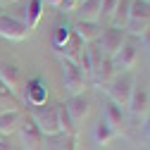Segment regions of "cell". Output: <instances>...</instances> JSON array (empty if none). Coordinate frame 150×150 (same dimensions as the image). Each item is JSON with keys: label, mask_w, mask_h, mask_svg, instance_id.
I'll return each instance as SVG.
<instances>
[{"label": "cell", "mask_w": 150, "mask_h": 150, "mask_svg": "<svg viewBox=\"0 0 150 150\" xmlns=\"http://www.w3.org/2000/svg\"><path fill=\"white\" fill-rule=\"evenodd\" d=\"M103 119L107 122V126H110V129H115L119 136L124 134V107H119V105H115V103H110V100H107Z\"/></svg>", "instance_id": "e0dca14e"}, {"label": "cell", "mask_w": 150, "mask_h": 150, "mask_svg": "<svg viewBox=\"0 0 150 150\" xmlns=\"http://www.w3.org/2000/svg\"><path fill=\"white\" fill-rule=\"evenodd\" d=\"M69 36H71V26H67V24L55 26V31H52V48H55V52L69 41Z\"/></svg>", "instance_id": "603a6c76"}, {"label": "cell", "mask_w": 150, "mask_h": 150, "mask_svg": "<svg viewBox=\"0 0 150 150\" xmlns=\"http://www.w3.org/2000/svg\"><path fill=\"white\" fill-rule=\"evenodd\" d=\"M10 3H12V0H0V5H3V7H7Z\"/></svg>", "instance_id": "f1b7e54d"}, {"label": "cell", "mask_w": 150, "mask_h": 150, "mask_svg": "<svg viewBox=\"0 0 150 150\" xmlns=\"http://www.w3.org/2000/svg\"><path fill=\"white\" fill-rule=\"evenodd\" d=\"M126 110L131 112V117H136V119H145L148 117V112H150V91L143 83L134 86V93H131V98H129Z\"/></svg>", "instance_id": "30bf717a"}, {"label": "cell", "mask_w": 150, "mask_h": 150, "mask_svg": "<svg viewBox=\"0 0 150 150\" xmlns=\"http://www.w3.org/2000/svg\"><path fill=\"white\" fill-rule=\"evenodd\" d=\"M117 3L119 0H103V5H100V26H110L112 22V17H115V10H117Z\"/></svg>", "instance_id": "cb8c5ba5"}, {"label": "cell", "mask_w": 150, "mask_h": 150, "mask_svg": "<svg viewBox=\"0 0 150 150\" xmlns=\"http://www.w3.org/2000/svg\"><path fill=\"white\" fill-rule=\"evenodd\" d=\"M79 3H83V0H79Z\"/></svg>", "instance_id": "1f68e13d"}, {"label": "cell", "mask_w": 150, "mask_h": 150, "mask_svg": "<svg viewBox=\"0 0 150 150\" xmlns=\"http://www.w3.org/2000/svg\"><path fill=\"white\" fill-rule=\"evenodd\" d=\"M3 10H5V7H3V5H0V14H3Z\"/></svg>", "instance_id": "f546056e"}, {"label": "cell", "mask_w": 150, "mask_h": 150, "mask_svg": "<svg viewBox=\"0 0 150 150\" xmlns=\"http://www.w3.org/2000/svg\"><path fill=\"white\" fill-rule=\"evenodd\" d=\"M24 100L31 107H41L48 103V83L43 76H33L24 83Z\"/></svg>", "instance_id": "8fae6325"}, {"label": "cell", "mask_w": 150, "mask_h": 150, "mask_svg": "<svg viewBox=\"0 0 150 150\" xmlns=\"http://www.w3.org/2000/svg\"><path fill=\"white\" fill-rule=\"evenodd\" d=\"M100 5H103V0H83V3H79V7H76L79 19L76 22H98L100 19Z\"/></svg>", "instance_id": "ac0fdd59"}, {"label": "cell", "mask_w": 150, "mask_h": 150, "mask_svg": "<svg viewBox=\"0 0 150 150\" xmlns=\"http://www.w3.org/2000/svg\"><path fill=\"white\" fill-rule=\"evenodd\" d=\"M71 31L83 41V45H91V43L98 41V36H100L103 26H100L98 22H76V24L71 26Z\"/></svg>", "instance_id": "2e32d148"}, {"label": "cell", "mask_w": 150, "mask_h": 150, "mask_svg": "<svg viewBox=\"0 0 150 150\" xmlns=\"http://www.w3.org/2000/svg\"><path fill=\"white\" fill-rule=\"evenodd\" d=\"M145 3H150V0H145Z\"/></svg>", "instance_id": "4dcf8cb0"}, {"label": "cell", "mask_w": 150, "mask_h": 150, "mask_svg": "<svg viewBox=\"0 0 150 150\" xmlns=\"http://www.w3.org/2000/svg\"><path fill=\"white\" fill-rule=\"evenodd\" d=\"M31 36V29L26 24H22L19 19H14L10 12L0 14V38H7V41H26Z\"/></svg>", "instance_id": "9c48e42d"}, {"label": "cell", "mask_w": 150, "mask_h": 150, "mask_svg": "<svg viewBox=\"0 0 150 150\" xmlns=\"http://www.w3.org/2000/svg\"><path fill=\"white\" fill-rule=\"evenodd\" d=\"M91 107H93V100H91V96H88V91H86V93H79V96H69V98H67L64 110H67V115H69V119H71V124H74L76 131H79V126L88 119Z\"/></svg>", "instance_id": "8992f818"}, {"label": "cell", "mask_w": 150, "mask_h": 150, "mask_svg": "<svg viewBox=\"0 0 150 150\" xmlns=\"http://www.w3.org/2000/svg\"><path fill=\"white\" fill-rule=\"evenodd\" d=\"M22 117H24V110H7V112H0V138L14 136L17 129H19Z\"/></svg>", "instance_id": "4fadbf2b"}, {"label": "cell", "mask_w": 150, "mask_h": 150, "mask_svg": "<svg viewBox=\"0 0 150 150\" xmlns=\"http://www.w3.org/2000/svg\"><path fill=\"white\" fill-rule=\"evenodd\" d=\"M134 86H136L134 74L126 71V74H115L112 81H110L103 91H105V96H107L110 103H115V105H119V107H126L131 93H134Z\"/></svg>", "instance_id": "6da1fadb"}, {"label": "cell", "mask_w": 150, "mask_h": 150, "mask_svg": "<svg viewBox=\"0 0 150 150\" xmlns=\"http://www.w3.org/2000/svg\"><path fill=\"white\" fill-rule=\"evenodd\" d=\"M0 150H19V145H14L10 138H0Z\"/></svg>", "instance_id": "484cf974"}, {"label": "cell", "mask_w": 150, "mask_h": 150, "mask_svg": "<svg viewBox=\"0 0 150 150\" xmlns=\"http://www.w3.org/2000/svg\"><path fill=\"white\" fill-rule=\"evenodd\" d=\"M43 17V0H26V26L33 31Z\"/></svg>", "instance_id": "ffe728a7"}, {"label": "cell", "mask_w": 150, "mask_h": 150, "mask_svg": "<svg viewBox=\"0 0 150 150\" xmlns=\"http://www.w3.org/2000/svg\"><path fill=\"white\" fill-rule=\"evenodd\" d=\"M83 50H86L83 41H81L79 36H76V33L71 31V36H69V41H67V43H64V45H62V48L57 50V57H60V60H67V62H74V64H76Z\"/></svg>", "instance_id": "5bb4252c"}, {"label": "cell", "mask_w": 150, "mask_h": 150, "mask_svg": "<svg viewBox=\"0 0 150 150\" xmlns=\"http://www.w3.org/2000/svg\"><path fill=\"white\" fill-rule=\"evenodd\" d=\"M136 62H138V43L134 36H129L124 45L117 50V55L112 57V67H115V74H126L136 67Z\"/></svg>", "instance_id": "52a82bcc"}, {"label": "cell", "mask_w": 150, "mask_h": 150, "mask_svg": "<svg viewBox=\"0 0 150 150\" xmlns=\"http://www.w3.org/2000/svg\"><path fill=\"white\" fill-rule=\"evenodd\" d=\"M138 38H141V43H143V48H145V50L150 52V26H148V29H145V31H143V33L138 36Z\"/></svg>", "instance_id": "d4e9b609"}, {"label": "cell", "mask_w": 150, "mask_h": 150, "mask_svg": "<svg viewBox=\"0 0 150 150\" xmlns=\"http://www.w3.org/2000/svg\"><path fill=\"white\" fill-rule=\"evenodd\" d=\"M112 76H115V67H112V60L103 57V60H100V64L93 69V74H91V83L96 86L98 91H103V88L112 81Z\"/></svg>", "instance_id": "9a60e30c"}, {"label": "cell", "mask_w": 150, "mask_h": 150, "mask_svg": "<svg viewBox=\"0 0 150 150\" xmlns=\"http://www.w3.org/2000/svg\"><path fill=\"white\" fill-rule=\"evenodd\" d=\"M0 83H3L10 93L17 96V91L22 86V71H19V67L14 62H5V60L0 62Z\"/></svg>", "instance_id": "7c38bea8"}, {"label": "cell", "mask_w": 150, "mask_h": 150, "mask_svg": "<svg viewBox=\"0 0 150 150\" xmlns=\"http://www.w3.org/2000/svg\"><path fill=\"white\" fill-rule=\"evenodd\" d=\"M129 10H131V0H119V3H117V10H115V17H112V22H110V26H115V29H126Z\"/></svg>", "instance_id": "44dd1931"}, {"label": "cell", "mask_w": 150, "mask_h": 150, "mask_svg": "<svg viewBox=\"0 0 150 150\" xmlns=\"http://www.w3.org/2000/svg\"><path fill=\"white\" fill-rule=\"evenodd\" d=\"M150 26V3L145 0H131V10H129V22H126V33L138 38V36Z\"/></svg>", "instance_id": "3957f363"}, {"label": "cell", "mask_w": 150, "mask_h": 150, "mask_svg": "<svg viewBox=\"0 0 150 150\" xmlns=\"http://www.w3.org/2000/svg\"><path fill=\"white\" fill-rule=\"evenodd\" d=\"M55 150H74V141H71V138H64V141H62L57 148H55Z\"/></svg>", "instance_id": "4316f807"}, {"label": "cell", "mask_w": 150, "mask_h": 150, "mask_svg": "<svg viewBox=\"0 0 150 150\" xmlns=\"http://www.w3.org/2000/svg\"><path fill=\"white\" fill-rule=\"evenodd\" d=\"M31 122L36 124V129L41 131L45 138H52V136H62L60 134V122H57V105H41V107H33L29 112Z\"/></svg>", "instance_id": "7a4b0ae2"}, {"label": "cell", "mask_w": 150, "mask_h": 150, "mask_svg": "<svg viewBox=\"0 0 150 150\" xmlns=\"http://www.w3.org/2000/svg\"><path fill=\"white\" fill-rule=\"evenodd\" d=\"M115 138H119V134H117L115 129H110L105 119H100L96 126H93V143H96V145L105 148V145H110Z\"/></svg>", "instance_id": "d6986e66"}, {"label": "cell", "mask_w": 150, "mask_h": 150, "mask_svg": "<svg viewBox=\"0 0 150 150\" xmlns=\"http://www.w3.org/2000/svg\"><path fill=\"white\" fill-rule=\"evenodd\" d=\"M17 138H19V150H45V136L36 129V124L26 112L19 122V129H17Z\"/></svg>", "instance_id": "277c9868"}, {"label": "cell", "mask_w": 150, "mask_h": 150, "mask_svg": "<svg viewBox=\"0 0 150 150\" xmlns=\"http://www.w3.org/2000/svg\"><path fill=\"white\" fill-rule=\"evenodd\" d=\"M60 67H62V86L67 91V96H79V93H86L88 91V81L83 79L81 69L74 64V62L60 60Z\"/></svg>", "instance_id": "ba28073f"}, {"label": "cell", "mask_w": 150, "mask_h": 150, "mask_svg": "<svg viewBox=\"0 0 150 150\" xmlns=\"http://www.w3.org/2000/svg\"><path fill=\"white\" fill-rule=\"evenodd\" d=\"M7 110H22V103H19V98L14 93H10L0 83V112H7Z\"/></svg>", "instance_id": "7402d4cb"}, {"label": "cell", "mask_w": 150, "mask_h": 150, "mask_svg": "<svg viewBox=\"0 0 150 150\" xmlns=\"http://www.w3.org/2000/svg\"><path fill=\"white\" fill-rule=\"evenodd\" d=\"M129 38V33L124 31V29H115V26H103V31H100V36H98V41H96V45H98V50L103 52V57H107V60H112L117 55V50L124 45V41Z\"/></svg>", "instance_id": "5b68a950"}, {"label": "cell", "mask_w": 150, "mask_h": 150, "mask_svg": "<svg viewBox=\"0 0 150 150\" xmlns=\"http://www.w3.org/2000/svg\"><path fill=\"white\" fill-rule=\"evenodd\" d=\"M143 136L150 141V112H148V117L143 119Z\"/></svg>", "instance_id": "83f0119b"}]
</instances>
